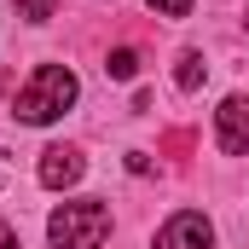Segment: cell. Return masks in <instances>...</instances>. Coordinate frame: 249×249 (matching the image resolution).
<instances>
[{
	"mask_svg": "<svg viewBox=\"0 0 249 249\" xmlns=\"http://www.w3.org/2000/svg\"><path fill=\"white\" fill-rule=\"evenodd\" d=\"M81 99V81H75V70L70 64H41L29 81H23V93H18V122L29 127H47L58 122L64 110Z\"/></svg>",
	"mask_w": 249,
	"mask_h": 249,
	"instance_id": "6da1fadb",
	"label": "cell"
},
{
	"mask_svg": "<svg viewBox=\"0 0 249 249\" xmlns=\"http://www.w3.org/2000/svg\"><path fill=\"white\" fill-rule=\"evenodd\" d=\"M47 238H53V249H99L110 238V209H105L99 197L58 203L53 220H47Z\"/></svg>",
	"mask_w": 249,
	"mask_h": 249,
	"instance_id": "7a4b0ae2",
	"label": "cell"
},
{
	"mask_svg": "<svg viewBox=\"0 0 249 249\" xmlns=\"http://www.w3.org/2000/svg\"><path fill=\"white\" fill-rule=\"evenodd\" d=\"M157 249H214V226H209V214H197V209L168 214L162 232H157Z\"/></svg>",
	"mask_w": 249,
	"mask_h": 249,
	"instance_id": "3957f363",
	"label": "cell"
},
{
	"mask_svg": "<svg viewBox=\"0 0 249 249\" xmlns=\"http://www.w3.org/2000/svg\"><path fill=\"white\" fill-rule=\"evenodd\" d=\"M214 133H220V151L249 157V93L220 99V110H214Z\"/></svg>",
	"mask_w": 249,
	"mask_h": 249,
	"instance_id": "277c9868",
	"label": "cell"
},
{
	"mask_svg": "<svg viewBox=\"0 0 249 249\" xmlns=\"http://www.w3.org/2000/svg\"><path fill=\"white\" fill-rule=\"evenodd\" d=\"M81 174H87L81 151H70V145H47V151H41V186H47V191H64V186H75Z\"/></svg>",
	"mask_w": 249,
	"mask_h": 249,
	"instance_id": "5b68a950",
	"label": "cell"
},
{
	"mask_svg": "<svg viewBox=\"0 0 249 249\" xmlns=\"http://www.w3.org/2000/svg\"><path fill=\"white\" fill-rule=\"evenodd\" d=\"M203 75H209V64H203V53H180V70H174L180 93H197V87H203Z\"/></svg>",
	"mask_w": 249,
	"mask_h": 249,
	"instance_id": "8992f818",
	"label": "cell"
},
{
	"mask_svg": "<svg viewBox=\"0 0 249 249\" xmlns=\"http://www.w3.org/2000/svg\"><path fill=\"white\" fill-rule=\"evenodd\" d=\"M105 70H110L116 81H133V70H139V53H133V47H116V53L105 58Z\"/></svg>",
	"mask_w": 249,
	"mask_h": 249,
	"instance_id": "52a82bcc",
	"label": "cell"
},
{
	"mask_svg": "<svg viewBox=\"0 0 249 249\" xmlns=\"http://www.w3.org/2000/svg\"><path fill=\"white\" fill-rule=\"evenodd\" d=\"M18 12H23L29 23H47V18H53V0H18Z\"/></svg>",
	"mask_w": 249,
	"mask_h": 249,
	"instance_id": "ba28073f",
	"label": "cell"
},
{
	"mask_svg": "<svg viewBox=\"0 0 249 249\" xmlns=\"http://www.w3.org/2000/svg\"><path fill=\"white\" fill-rule=\"evenodd\" d=\"M151 12H162V18H186L191 12V0H145Z\"/></svg>",
	"mask_w": 249,
	"mask_h": 249,
	"instance_id": "9c48e42d",
	"label": "cell"
},
{
	"mask_svg": "<svg viewBox=\"0 0 249 249\" xmlns=\"http://www.w3.org/2000/svg\"><path fill=\"white\" fill-rule=\"evenodd\" d=\"M0 249H18V232L12 226H0Z\"/></svg>",
	"mask_w": 249,
	"mask_h": 249,
	"instance_id": "30bf717a",
	"label": "cell"
},
{
	"mask_svg": "<svg viewBox=\"0 0 249 249\" xmlns=\"http://www.w3.org/2000/svg\"><path fill=\"white\" fill-rule=\"evenodd\" d=\"M244 23H249V18H244Z\"/></svg>",
	"mask_w": 249,
	"mask_h": 249,
	"instance_id": "8fae6325",
	"label": "cell"
}]
</instances>
